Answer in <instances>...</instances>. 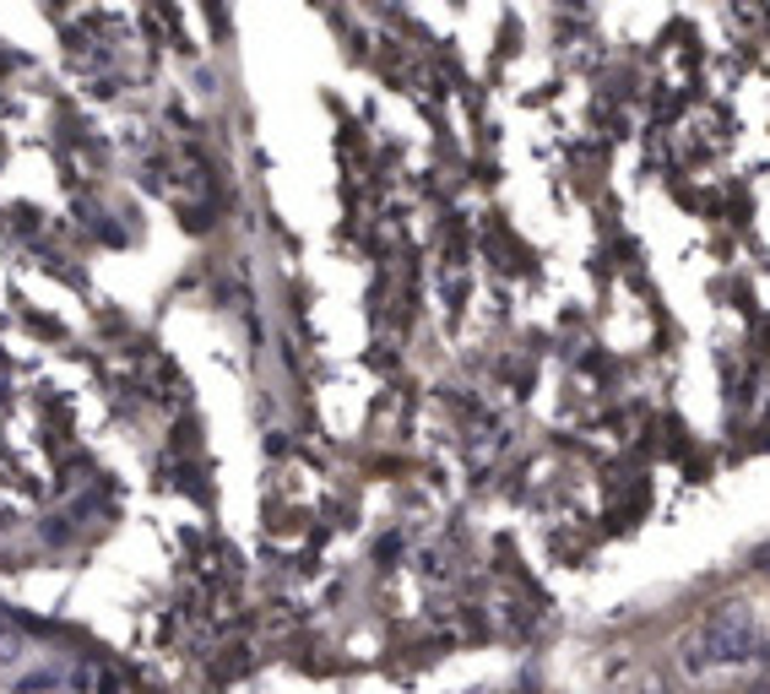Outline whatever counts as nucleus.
<instances>
[{
  "label": "nucleus",
  "instance_id": "f257e3e1",
  "mask_svg": "<svg viewBox=\"0 0 770 694\" xmlns=\"http://www.w3.org/2000/svg\"><path fill=\"white\" fill-rule=\"evenodd\" d=\"M684 673H716V668H749L766 662V630L755 624L749 602H716L695 619V630L678 640Z\"/></svg>",
  "mask_w": 770,
  "mask_h": 694
},
{
  "label": "nucleus",
  "instance_id": "f03ea898",
  "mask_svg": "<svg viewBox=\"0 0 770 694\" xmlns=\"http://www.w3.org/2000/svg\"><path fill=\"white\" fill-rule=\"evenodd\" d=\"M635 694H667V684H656V679H645V684H641V690H635Z\"/></svg>",
  "mask_w": 770,
  "mask_h": 694
},
{
  "label": "nucleus",
  "instance_id": "7ed1b4c3",
  "mask_svg": "<svg viewBox=\"0 0 770 694\" xmlns=\"http://www.w3.org/2000/svg\"><path fill=\"white\" fill-rule=\"evenodd\" d=\"M760 569H770V548H766V554H760Z\"/></svg>",
  "mask_w": 770,
  "mask_h": 694
}]
</instances>
